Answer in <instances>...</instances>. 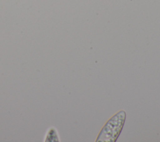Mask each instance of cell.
Returning <instances> with one entry per match:
<instances>
[{
    "mask_svg": "<svg viewBox=\"0 0 160 142\" xmlns=\"http://www.w3.org/2000/svg\"><path fill=\"white\" fill-rule=\"evenodd\" d=\"M126 118V113L121 111L112 117L101 131L97 141H115L118 137Z\"/></svg>",
    "mask_w": 160,
    "mask_h": 142,
    "instance_id": "6da1fadb",
    "label": "cell"
},
{
    "mask_svg": "<svg viewBox=\"0 0 160 142\" xmlns=\"http://www.w3.org/2000/svg\"><path fill=\"white\" fill-rule=\"evenodd\" d=\"M46 141H58V133H56V130L55 128H49L48 133H46V136L45 138Z\"/></svg>",
    "mask_w": 160,
    "mask_h": 142,
    "instance_id": "7a4b0ae2",
    "label": "cell"
}]
</instances>
